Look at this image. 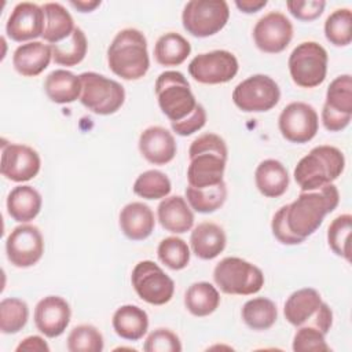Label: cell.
I'll list each match as a JSON object with an SVG mask.
<instances>
[{
	"mask_svg": "<svg viewBox=\"0 0 352 352\" xmlns=\"http://www.w3.org/2000/svg\"><path fill=\"white\" fill-rule=\"evenodd\" d=\"M340 202L337 187L330 183L314 191H301L297 199L285 205V221L293 235L305 241L323 223L326 214Z\"/></svg>",
	"mask_w": 352,
	"mask_h": 352,
	"instance_id": "1",
	"label": "cell"
},
{
	"mask_svg": "<svg viewBox=\"0 0 352 352\" xmlns=\"http://www.w3.org/2000/svg\"><path fill=\"white\" fill-rule=\"evenodd\" d=\"M188 157V186L205 188L224 182L228 148L223 138L210 132L195 138L190 144Z\"/></svg>",
	"mask_w": 352,
	"mask_h": 352,
	"instance_id": "2",
	"label": "cell"
},
{
	"mask_svg": "<svg viewBox=\"0 0 352 352\" xmlns=\"http://www.w3.org/2000/svg\"><path fill=\"white\" fill-rule=\"evenodd\" d=\"M107 65L122 80L144 77L150 67L146 36L133 28L120 30L107 48Z\"/></svg>",
	"mask_w": 352,
	"mask_h": 352,
	"instance_id": "3",
	"label": "cell"
},
{
	"mask_svg": "<svg viewBox=\"0 0 352 352\" xmlns=\"http://www.w3.org/2000/svg\"><path fill=\"white\" fill-rule=\"evenodd\" d=\"M345 168L342 151L334 146L322 144L314 147L294 168V180L301 191H314L333 183Z\"/></svg>",
	"mask_w": 352,
	"mask_h": 352,
	"instance_id": "4",
	"label": "cell"
},
{
	"mask_svg": "<svg viewBox=\"0 0 352 352\" xmlns=\"http://www.w3.org/2000/svg\"><path fill=\"white\" fill-rule=\"evenodd\" d=\"M154 92L161 111L170 122L186 120L198 104L187 78L177 70L162 72L155 80Z\"/></svg>",
	"mask_w": 352,
	"mask_h": 352,
	"instance_id": "5",
	"label": "cell"
},
{
	"mask_svg": "<svg viewBox=\"0 0 352 352\" xmlns=\"http://www.w3.org/2000/svg\"><path fill=\"white\" fill-rule=\"evenodd\" d=\"M285 319L294 327L314 326L327 334L333 324V311L322 301L318 290L304 287L289 296L283 307Z\"/></svg>",
	"mask_w": 352,
	"mask_h": 352,
	"instance_id": "6",
	"label": "cell"
},
{
	"mask_svg": "<svg viewBox=\"0 0 352 352\" xmlns=\"http://www.w3.org/2000/svg\"><path fill=\"white\" fill-rule=\"evenodd\" d=\"M213 279L216 286L226 294L250 296L256 294L264 286L263 271L241 258L224 257L213 270Z\"/></svg>",
	"mask_w": 352,
	"mask_h": 352,
	"instance_id": "7",
	"label": "cell"
},
{
	"mask_svg": "<svg viewBox=\"0 0 352 352\" xmlns=\"http://www.w3.org/2000/svg\"><path fill=\"white\" fill-rule=\"evenodd\" d=\"M81 96L80 102L89 111L99 116L114 114L125 102L124 87L111 78L95 72L80 74Z\"/></svg>",
	"mask_w": 352,
	"mask_h": 352,
	"instance_id": "8",
	"label": "cell"
},
{
	"mask_svg": "<svg viewBox=\"0 0 352 352\" xmlns=\"http://www.w3.org/2000/svg\"><path fill=\"white\" fill-rule=\"evenodd\" d=\"M327 51L316 41L300 43L289 56V73L293 82L301 88L320 85L327 74Z\"/></svg>",
	"mask_w": 352,
	"mask_h": 352,
	"instance_id": "9",
	"label": "cell"
},
{
	"mask_svg": "<svg viewBox=\"0 0 352 352\" xmlns=\"http://www.w3.org/2000/svg\"><path fill=\"white\" fill-rule=\"evenodd\" d=\"M230 7L224 0H191L182 12L183 28L194 37L219 33L228 22Z\"/></svg>",
	"mask_w": 352,
	"mask_h": 352,
	"instance_id": "10",
	"label": "cell"
},
{
	"mask_svg": "<svg viewBox=\"0 0 352 352\" xmlns=\"http://www.w3.org/2000/svg\"><path fill=\"white\" fill-rule=\"evenodd\" d=\"M280 99L279 85L267 74H253L241 81L232 91L234 104L245 113L268 111Z\"/></svg>",
	"mask_w": 352,
	"mask_h": 352,
	"instance_id": "11",
	"label": "cell"
},
{
	"mask_svg": "<svg viewBox=\"0 0 352 352\" xmlns=\"http://www.w3.org/2000/svg\"><path fill=\"white\" fill-rule=\"evenodd\" d=\"M131 282L136 294L151 305L169 302L175 293V282L172 278L151 260L139 261L133 267Z\"/></svg>",
	"mask_w": 352,
	"mask_h": 352,
	"instance_id": "12",
	"label": "cell"
},
{
	"mask_svg": "<svg viewBox=\"0 0 352 352\" xmlns=\"http://www.w3.org/2000/svg\"><path fill=\"white\" fill-rule=\"evenodd\" d=\"M352 118V77L341 74L336 77L326 91L322 109L323 126L330 132L345 129Z\"/></svg>",
	"mask_w": 352,
	"mask_h": 352,
	"instance_id": "13",
	"label": "cell"
},
{
	"mask_svg": "<svg viewBox=\"0 0 352 352\" xmlns=\"http://www.w3.org/2000/svg\"><path fill=\"white\" fill-rule=\"evenodd\" d=\"M239 65L236 56L226 50L204 52L188 63L190 76L199 84L216 85L231 81L238 73Z\"/></svg>",
	"mask_w": 352,
	"mask_h": 352,
	"instance_id": "14",
	"label": "cell"
},
{
	"mask_svg": "<svg viewBox=\"0 0 352 352\" xmlns=\"http://www.w3.org/2000/svg\"><path fill=\"white\" fill-rule=\"evenodd\" d=\"M278 126L286 140L292 143H307L318 133L319 117L311 104L292 102L280 111Z\"/></svg>",
	"mask_w": 352,
	"mask_h": 352,
	"instance_id": "15",
	"label": "cell"
},
{
	"mask_svg": "<svg viewBox=\"0 0 352 352\" xmlns=\"http://www.w3.org/2000/svg\"><path fill=\"white\" fill-rule=\"evenodd\" d=\"M8 261L18 268H28L40 261L44 253V239L40 230L32 224L15 227L7 236Z\"/></svg>",
	"mask_w": 352,
	"mask_h": 352,
	"instance_id": "16",
	"label": "cell"
},
{
	"mask_svg": "<svg viewBox=\"0 0 352 352\" xmlns=\"http://www.w3.org/2000/svg\"><path fill=\"white\" fill-rule=\"evenodd\" d=\"M293 38V25L290 19L279 12L271 11L263 15L253 28L256 47L265 54H279Z\"/></svg>",
	"mask_w": 352,
	"mask_h": 352,
	"instance_id": "17",
	"label": "cell"
},
{
	"mask_svg": "<svg viewBox=\"0 0 352 352\" xmlns=\"http://www.w3.org/2000/svg\"><path fill=\"white\" fill-rule=\"evenodd\" d=\"M41 168L38 153L26 144L6 143L1 144V175L15 183L28 182L37 176Z\"/></svg>",
	"mask_w": 352,
	"mask_h": 352,
	"instance_id": "18",
	"label": "cell"
},
{
	"mask_svg": "<svg viewBox=\"0 0 352 352\" xmlns=\"http://www.w3.org/2000/svg\"><path fill=\"white\" fill-rule=\"evenodd\" d=\"M44 25L45 16L43 7L36 3L23 1L18 3L11 11L7 19L6 33L14 41H29L43 36Z\"/></svg>",
	"mask_w": 352,
	"mask_h": 352,
	"instance_id": "19",
	"label": "cell"
},
{
	"mask_svg": "<svg viewBox=\"0 0 352 352\" xmlns=\"http://www.w3.org/2000/svg\"><path fill=\"white\" fill-rule=\"evenodd\" d=\"M70 305L59 296H47L41 298L34 308V324L37 330L48 338L63 334L70 323Z\"/></svg>",
	"mask_w": 352,
	"mask_h": 352,
	"instance_id": "20",
	"label": "cell"
},
{
	"mask_svg": "<svg viewBox=\"0 0 352 352\" xmlns=\"http://www.w3.org/2000/svg\"><path fill=\"white\" fill-rule=\"evenodd\" d=\"M176 150L173 135L164 126H148L139 136V151L150 164L165 165L170 162L176 155Z\"/></svg>",
	"mask_w": 352,
	"mask_h": 352,
	"instance_id": "21",
	"label": "cell"
},
{
	"mask_svg": "<svg viewBox=\"0 0 352 352\" xmlns=\"http://www.w3.org/2000/svg\"><path fill=\"white\" fill-rule=\"evenodd\" d=\"M120 228L131 241H143L151 235L155 227L151 208L143 202H129L120 212Z\"/></svg>",
	"mask_w": 352,
	"mask_h": 352,
	"instance_id": "22",
	"label": "cell"
},
{
	"mask_svg": "<svg viewBox=\"0 0 352 352\" xmlns=\"http://www.w3.org/2000/svg\"><path fill=\"white\" fill-rule=\"evenodd\" d=\"M157 217L161 227L172 234H184L194 226V213L180 195L165 197L157 208Z\"/></svg>",
	"mask_w": 352,
	"mask_h": 352,
	"instance_id": "23",
	"label": "cell"
},
{
	"mask_svg": "<svg viewBox=\"0 0 352 352\" xmlns=\"http://www.w3.org/2000/svg\"><path fill=\"white\" fill-rule=\"evenodd\" d=\"M52 59L50 44L41 41L25 43L14 51L12 66L23 77H36L43 73Z\"/></svg>",
	"mask_w": 352,
	"mask_h": 352,
	"instance_id": "24",
	"label": "cell"
},
{
	"mask_svg": "<svg viewBox=\"0 0 352 352\" xmlns=\"http://www.w3.org/2000/svg\"><path fill=\"white\" fill-rule=\"evenodd\" d=\"M227 236L224 230L212 221L199 223L190 236L192 253L201 260L216 258L226 248Z\"/></svg>",
	"mask_w": 352,
	"mask_h": 352,
	"instance_id": "25",
	"label": "cell"
},
{
	"mask_svg": "<svg viewBox=\"0 0 352 352\" xmlns=\"http://www.w3.org/2000/svg\"><path fill=\"white\" fill-rule=\"evenodd\" d=\"M257 190L267 198L283 195L289 187V173L285 165L274 158L261 161L254 172Z\"/></svg>",
	"mask_w": 352,
	"mask_h": 352,
	"instance_id": "26",
	"label": "cell"
},
{
	"mask_svg": "<svg viewBox=\"0 0 352 352\" xmlns=\"http://www.w3.org/2000/svg\"><path fill=\"white\" fill-rule=\"evenodd\" d=\"M111 324L118 337L128 341H138L147 333L148 316L143 308L126 304L116 309Z\"/></svg>",
	"mask_w": 352,
	"mask_h": 352,
	"instance_id": "27",
	"label": "cell"
},
{
	"mask_svg": "<svg viewBox=\"0 0 352 352\" xmlns=\"http://www.w3.org/2000/svg\"><path fill=\"white\" fill-rule=\"evenodd\" d=\"M81 88L80 76L65 69L51 72L44 80V91L48 99L58 104L73 103L80 99Z\"/></svg>",
	"mask_w": 352,
	"mask_h": 352,
	"instance_id": "28",
	"label": "cell"
},
{
	"mask_svg": "<svg viewBox=\"0 0 352 352\" xmlns=\"http://www.w3.org/2000/svg\"><path fill=\"white\" fill-rule=\"evenodd\" d=\"M7 212L18 223L33 220L41 210V194L32 186H16L7 195Z\"/></svg>",
	"mask_w": 352,
	"mask_h": 352,
	"instance_id": "29",
	"label": "cell"
},
{
	"mask_svg": "<svg viewBox=\"0 0 352 352\" xmlns=\"http://www.w3.org/2000/svg\"><path fill=\"white\" fill-rule=\"evenodd\" d=\"M41 7L45 16L44 32L41 36L44 41L54 45L69 38L76 29L70 12L59 3H44Z\"/></svg>",
	"mask_w": 352,
	"mask_h": 352,
	"instance_id": "30",
	"label": "cell"
},
{
	"mask_svg": "<svg viewBox=\"0 0 352 352\" xmlns=\"http://www.w3.org/2000/svg\"><path fill=\"white\" fill-rule=\"evenodd\" d=\"M220 304L217 289L209 282H195L184 293V307L198 318L213 314Z\"/></svg>",
	"mask_w": 352,
	"mask_h": 352,
	"instance_id": "31",
	"label": "cell"
},
{
	"mask_svg": "<svg viewBox=\"0 0 352 352\" xmlns=\"http://www.w3.org/2000/svg\"><path fill=\"white\" fill-rule=\"evenodd\" d=\"M191 52V44L182 34L168 32L158 37L154 45V58L161 66H179Z\"/></svg>",
	"mask_w": 352,
	"mask_h": 352,
	"instance_id": "32",
	"label": "cell"
},
{
	"mask_svg": "<svg viewBox=\"0 0 352 352\" xmlns=\"http://www.w3.org/2000/svg\"><path fill=\"white\" fill-rule=\"evenodd\" d=\"M242 320L252 330H268L278 319L275 302L267 297H254L248 300L241 311Z\"/></svg>",
	"mask_w": 352,
	"mask_h": 352,
	"instance_id": "33",
	"label": "cell"
},
{
	"mask_svg": "<svg viewBox=\"0 0 352 352\" xmlns=\"http://www.w3.org/2000/svg\"><path fill=\"white\" fill-rule=\"evenodd\" d=\"M186 201L198 213H212L220 209L227 199V186L224 182L205 188L186 187Z\"/></svg>",
	"mask_w": 352,
	"mask_h": 352,
	"instance_id": "34",
	"label": "cell"
},
{
	"mask_svg": "<svg viewBox=\"0 0 352 352\" xmlns=\"http://www.w3.org/2000/svg\"><path fill=\"white\" fill-rule=\"evenodd\" d=\"M51 50L55 63L60 66H76L87 55L88 41L85 33L80 28H76L69 38L59 44L51 45Z\"/></svg>",
	"mask_w": 352,
	"mask_h": 352,
	"instance_id": "35",
	"label": "cell"
},
{
	"mask_svg": "<svg viewBox=\"0 0 352 352\" xmlns=\"http://www.w3.org/2000/svg\"><path fill=\"white\" fill-rule=\"evenodd\" d=\"M132 190L138 197L144 199H164L169 195L172 184L164 172L150 169L136 177Z\"/></svg>",
	"mask_w": 352,
	"mask_h": 352,
	"instance_id": "36",
	"label": "cell"
},
{
	"mask_svg": "<svg viewBox=\"0 0 352 352\" xmlns=\"http://www.w3.org/2000/svg\"><path fill=\"white\" fill-rule=\"evenodd\" d=\"M29 319L28 304L16 297L3 298L0 302V330L4 334L21 331Z\"/></svg>",
	"mask_w": 352,
	"mask_h": 352,
	"instance_id": "37",
	"label": "cell"
},
{
	"mask_svg": "<svg viewBox=\"0 0 352 352\" xmlns=\"http://www.w3.org/2000/svg\"><path fill=\"white\" fill-rule=\"evenodd\" d=\"M324 36L336 47H346L352 41V12L349 8L333 11L324 22Z\"/></svg>",
	"mask_w": 352,
	"mask_h": 352,
	"instance_id": "38",
	"label": "cell"
},
{
	"mask_svg": "<svg viewBox=\"0 0 352 352\" xmlns=\"http://www.w3.org/2000/svg\"><path fill=\"white\" fill-rule=\"evenodd\" d=\"M351 231L352 216L349 213L337 216L327 228V242L330 249L346 261H351Z\"/></svg>",
	"mask_w": 352,
	"mask_h": 352,
	"instance_id": "39",
	"label": "cell"
},
{
	"mask_svg": "<svg viewBox=\"0 0 352 352\" xmlns=\"http://www.w3.org/2000/svg\"><path fill=\"white\" fill-rule=\"evenodd\" d=\"M157 256L162 264L173 271L183 270L190 263V248L187 242L179 236H166L164 238L158 248Z\"/></svg>",
	"mask_w": 352,
	"mask_h": 352,
	"instance_id": "40",
	"label": "cell"
},
{
	"mask_svg": "<svg viewBox=\"0 0 352 352\" xmlns=\"http://www.w3.org/2000/svg\"><path fill=\"white\" fill-rule=\"evenodd\" d=\"M103 346V336L92 324H78L67 336V349L70 352H100Z\"/></svg>",
	"mask_w": 352,
	"mask_h": 352,
	"instance_id": "41",
	"label": "cell"
},
{
	"mask_svg": "<svg viewBox=\"0 0 352 352\" xmlns=\"http://www.w3.org/2000/svg\"><path fill=\"white\" fill-rule=\"evenodd\" d=\"M326 334L319 329L304 324L297 327L293 337V351L296 352H329L330 346L326 342Z\"/></svg>",
	"mask_w": 352,
	"mask_h": 352,
	"instance_id": "42",
	"label": "cell"
},
{
	"mask_svg": "<svg viewBox=\"0 0 352 352\" xmlns=\"http://www.w3.org/2000/svg\"><path fill=\"white\" fill-rule=\"evenodd\" d=\"M143 349L146 352H180L182 342L176 333L161 327L147 336Z\"/></svg>",
	"mask_w": 352,
	"mask_h": 352,
	"instance_id": "43",
	"label": "cell"
},
{
	"mask_svg": "<svg viewBox=\"0 0 352 352\" xmlns=\"http://www.w3.org/2000/svg\"><path fill=\"white\" fill-rule=\"evenodd\" d=\"M286 7L289 12L298 21H314L319 18L326 7V1L323 0H289L286 1Z\"/></svg>",
	"mask_w": 352,
	"mask_h": 352,
	"instance_id": "44",
	"label": "cell"
},
{
	"mask_svg": "<svg viewBox=\"0 0 352 352\" xmlns=\"http://www.w3.org/2000/svg\"><path fill=\"white\" fill-rule=\"evenodd\" d=\"M206 124V111L202 104H197L195 110L183 121L179 122H170V126L173 132H176L180 136H190L194 132L202 129Z\"/></svg>",
	"mask_w": 352,
	"mask_h": 352,
	"instance_id": "45",
	"label": "cell"
},
{
	"mask_svg": "<svg viewBox=\"0 0 352 352\" xmlns=\"http://www.w3.org/2000/svg\"><path fill=\"white\" fill-rule=\"evenodd\" d=\"M271 230H272L274 236L283 245H298V243L304 242L302 239L293 235L290 232V230L287 228L286 221H285V205L275 212L272 221H271Z\"/></svg>",
	"mask_w": 352,
	"mask_h": 352,
	"instance_id": "46",
	"label": "cell"
},
{
	"mask_svg": "<svg viewBox=\"0 0 352 352\" xmlns=\"http://www.w3.org/2000/svg\"><path fill=\"white\" fill-rule=\"evenodd\" d=\"M16 352H50V346L47 341L40 336H29L23 338L15 348Z\"/></svg>",
	"mask_w": 352,
	"mask_h": 352,
	"instance_id": "47",
	"label": "cell"
},
{
	"mask_svg": "<svg viewBox=\"0 0 352 352\" xmlns=\"http://www.w3.org/2000/svg\"><path fill=\"white\" fill-rule=\"evenodd\" d=\"M236 8L245 14H254L267 6V0H236Z\"/></svg>",
	"mask_w": 352,
	"mask_h": 352,
	"instance_id": "48",
	"label": "cell"
},
{
	"mask_svg": "<svg viewBox=\"0 0 352 352\" xmlns=\"http://www.w3.org/2000/svg\"><path fill=\"white\" fill-rule=\"evenodd\" d=\"M72 7L78 10L80 12H91L96 7L100 6V0H81V1H70Z\"/></svg>",
	"mask_w": 352,
	"mask_h": 352,
	"instance_id": "49",
	"label": "cell"
}]
</instances>
